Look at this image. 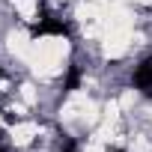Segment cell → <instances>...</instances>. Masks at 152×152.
I'll return each mask as SVG.
<instances>
[{"instance_id":"obj_1","label":"cell","mask_w":152,"mask_h":152,"mask_svg":"<svg viewBox=\"0 0 152 152\" xmlns=\"http://www.w3.org/2000/svg\"><path fill=\"white\" fill-rule=\"evenodd\" d=\"M30 36H33V39H36V36H72V30H69V24H66V21H60V18H54V15L42 12V15H39V21L30 27Z\"/></svg>"},{"instance_id":"obj_7","label":"cell","mask_w":152,"mask_h":152,"mask_svg":"<svg viewBox=\"0 0 152 152\" xmlns=\"http://www.w3.org/2000/svg\"><path fill=\"white\" fill-rule=\"evenodd\" d=\"M0 81H3V69H0Z\"/></svg>"},{"instance_id":"obj_5","label":"cell","mask_w":152,"mask_h":152,"mask_svg":"<svg viewBox=\"0 0 152 152\" xmlns=\"http://www.w3.org/2000/svg\"><path fill=\"white\" fill-rule=\"evenodd\" d=\"M0 152H15V149H9V146H3V143H0Z\"/></svg>"},{"instance_id":"obj_4","label":"cell","mask_w":152,"mask_h":152,"mask_svg":"<svg viewBox=\"0 0 152 152\" xmlns=\"http://www.w3.org/2000/svg\"><path fill=\"white\" fill-rule=\"evenodd\" d=\"M60 152H78V143H75L69 134H60Z\"/></svg>"},{"instance_id":"obj_2","label":"cell","mask_w":152,"mask_h":152,"mask_svg":"<svg viewBox=\"0 0 152 152\" xmlns=\"http://www.w3.org/2000/svg\"><path fill=\"white\" fill-rule=\"evenodd\" d=\"M134 90H140L143 96H152V57L143 60L137 69H134V78H131Z\"/></svg>"},{"instance_id":"obj_6","label":"cell","mask_w":152,"mask_h":152,"mask_svg":"<svg viewBox=\"0 0 152 152\" xmlns=\"http://www.w3.org/2000/svg\"><path fill=\"white\" fill-rule=\"evenodd\" d=\"M107 152H125V149H107Z\"/></svg>"},{"instance_id":"obj_3","label":"cell","mask_w":152,"mask_h":152,"mask_svg":"<svg viewBox=\"0 0 152 152\" xmlns=\"http://www.w3.org/2000/svg\"><path fill=\"white\" fill-rule=\"evenodd\" d=\"M78 87H81V69H78V66H72L69 75H66V81H63V90H66V93H75Z\"/></svg>"}]
</instances>
